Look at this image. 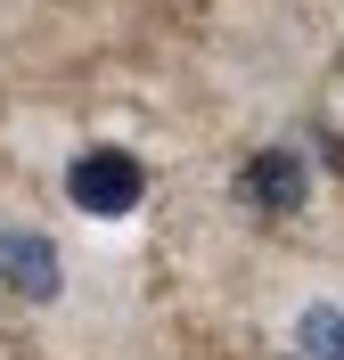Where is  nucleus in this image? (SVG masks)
<instances>
[{
	"mask_svg": "<svg viewBox=\"0 0 344 360\" xmlns=\"http://www.w3.org/2000/svg\"><path fill=\"white\" fill-rule=\"evenodd\" d=\"M66 197L82 205L91 221H123V213L148 205V164H139L132 148H82V156L66 164Z\"/></svg>",
	"mask_w": 344,
	"mask_h": 360,
	"instance_id": "nucleus-1",
	"label": "nucleus"
},
{
	"mask_svg": "<svg viewBox=\"0 0 344 360\" xmlns=\"http://www.w3.org/2000/svg\"><path fill=\"white\" fill-rule=\"evenodd\" d=\"M229 197L254 205V213H295V205L312 197V164H303L295 148H254V156L238 164V180H229Z\"/></svg>",
	"mask_w": 344,
	"mask_h": 360,
	"instance_id": "nucleus-2",
	"label": "nucleus"
},
{
	"mask_svg": "<svg viewBox=\"0 0 344 360\" xmlns=\"http://www.w3.org/2000/svg\"><path fill=\"white\" fill-rule=\"evenodd\" d=\"M0 287L25 295V303H58V295H66L58 246H49L42 229H0Z\"/></svg>",
	"mask_w": 344,
	"mask_h": 360,
	"instance_id": "nucleus-3",
	"label": "nucleus"
},
{
	"mask_svg": "<svg viewBox=\"0 0 344 360\" xmlns=\"http://www.w3.org/2000/svg\"><path fill=\"white\" fill-rule=\"evenodd\" d=\"M295 352L303 360H344V303H303L295 311Z\"/></svg>",
	"mask_w": 344,
	"mask_h": 360,
	"instance_id": "nucleus-4",
	"label": "nucleus"
}]
</instances>
